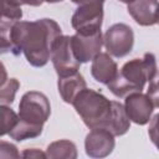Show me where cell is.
Here are the masks:
<instances>
[{
	"instance_id": "d6986e66",
	"label": "cell",
	"mask_w": 159,
	"mask_h": 159,
	"mask_svg": "<svg viewBox=\"0 0 159 159\" xmlns=\"http://www.w3.org/2000/svg\"><path fill=\"white\" fill-rule=\"evenodd\" d=\"M9 52L16 55V50L11 39V24L6 22L0 25V55Z\"/></svg>"
},
{
	"instance_id": "603a6c76",
	"label": "cell",
	"mask_w": 159,
	"mask_h": 159,
	"mask_svg": "<svg viewBox=\"0 0 159 159\" xmlns=\"http://www.w3.org/2000/svg\"><path fill=\"white\" fill-rule=\"evenodd\" d=\"M9 80V77H7V72H6V68H5V66H4V63L0 61V87L6 82Z\"/></svg>"
},
{
	"instance_id": "6da1fadb",
	"label": "cell",
	"mask_w": 159,
	"mask_h": 159,
	"mask_svg": "<svg viewBox=\"0 0 159 159\" xmlns=\"http://www.w3.org/2000/svg\"><path fill=\"white\" fill-rule=\"evenodd\" d=\"M62 35L60 25L52 19L35 21H15L11 24V39L16 55L24 52L27 62L34 67H43L50 60L53 41Z\"/></svg>"
},
{
	"instance_id": "ba28073f",
	"label": "cell",
	"mask_w": 159,
	"mask_h": 159,
	"mask_svg": "<svg viewBox=\"0 0 159 159\" xmlns=\"http://www.w3.org/2000/svg\"><path fill=\"white\" fill-rule=\"evenodd\" d=\"M123 107L130 122L138 125H144L150 122L152 114L158 107V101L152 98L148 93L133 92L125 96Z\"/></svg>"
},
{
	"instance_id": "5bb4252c",
	"label": "cell",
	"mask_w": 159,
	"mask_h": 159,
	"mask_svg": "<svg viewBox=\"0 0 159 159\" xmlns=\"http://www.w3.org/2000/svg\"><path fill=\"white\" fill-rule=\"evenodd\" d=\"M45 154L50 159H76L78 155L76 144L67 139L52 142L48 144Z\"/></svg>"
},
{
	"instance_id": "3957f363",
	"label": "cell",
	"mask_w": 159,
	"mask_h": 159,
	"mask_svg": "<svg viewBox=\"0 0 159 159\" xmlns=\"http://www.w3.org/2000/svg\"><path fill=\"white\" fill-rule=\"evenodd\" d=\"M157 77V61L152 52L144 53L143 58H133L125 62L112 82L107 84L108 89L116 97H125L133 92H142L147 82Z\"/></svg>"
},
{
	"instance_id": "277c9868",
	"label": "cell",
	"mask_w": 159,
	"mask_h": 159,
	"mask_svg": "<svg viewBox=\"0 0 159 159\" xmlns=\"http://www.w3.org/2000/svg\"><path fill=\"white\" fill-rule=\"evenodd\" d=\"M72 106L89 129L109 128L113 113V101H109L101 92L86 87L75 97Z\"/></svg>"
},
{
	"instance_id": "30bf717a",
	"label": "cell",
	"mask_w": 159,
	"mask_h": 159,
	"mask_svg": "<svg viewBox=\"0 0 159 159\" xmlns=\"http://www.w3.org/2000/svg\"><path fill=\"white\" fill-rule=\"evenodd\" d=\"M114 145V135L106 128H93L84 139V150L89 158H106Z\"/></svg>"
},
{
	"instance_id": "52a82bcc",
	"label": "cell",
	"mask_w": 159,
	"mask_h": 159,
	"mask_svg": "<svg viewBox=\"0 0 159 159\" xmlns=\"http://www.w3.org/2000/svg\"><path fill=\"white\" fill-rule=\"evenodd\" d=\"M103 22V4L92 2L78 5L72 15L71 25L77 34L91 35L101 31Z\"/></svg>"
},
{
	"instance_id": "8fae6325",
	"label": "cell",
	"mask_w": 159,
	"mask_h": 159,
	"mask_svg": "<svg viewBox=\"0 0 159 159\" xmlns=\"http://www.w3.org/2000/svg\"><path fill=\"white\" fill-rule=\"evenodd\" d=\"M127 10L140 26H153L158 24V0H132Z\"/></svg>"
},
{
	"instance_id": "9a60e30c",
	"label": "cell",
	"mask_w": 159,
	"mask_h": 159,
	"mask_svg": "<svg viewBox=\"0 0 159 159\" xmlns=\"http://www.w3.org/2000/svg\"><path fill=\"white\" fill-rule=\"evenodd\" d=\"M129 127H130V120L127 117L123 104L117 101H113V113L108 130L114 137H118L125 134L129 130Z\"/></svg>"
},
{
	"instance_id": "d4e9b609",
	"label": "cell",
	"mask_w": 159,
	"mask_h": 159,
	"mask_svg": "<svg viewBox=\"0 0 159 159\" xmlns=\"http://www.w3.org/2000/svg\"><path fill=\"white\" fill-rule=\"evenodd\" d=\"M45 2H48V4H56V2H61L63 0H43Z\"/></svg>"
},
{
	"instance_id": "8992f818",
	"label": "cell",
	"mask_w": 159,
	"mask_h": 159,
	"mask_svg": "<svg viewBox=\"0 0 159 159\" xmlns=\"http://www.w3.org/2000/svg\"><path fill=\"white\" fill-rule=\"evenodd\" d=\"M103 45L107 53L114 57H124L130 53L134 45V32L130 26L125 24L112 25L103 36Z\"/></svg>"
},
{
	"instance_id": "7c38bea8",
	"label": "cell",
	"mask_w": 159,
	"mask_h": 159,
	"mask_svg": "<svg viewBox=\"0 0 159 159\" xmlns=\"http://www.w3.org/2000/svg\"><path fill=\"white\" fill-rule=\"evenodd\" d=\"M117 73H118V66L109 53L99 52L92 60L91 75L97 82L107 86L109 82L114 80Z\"/></svg>"
},
{
	"instance_id": "9c48e42d",
	"label": "cell",
	"mask_w": 159,
	"mask_h": 159,
	"mask_svg": "<svg viewBox=\"0 0 159 159\" xmlns=\"http://www.w3.org/2000/svg\"><path fill=\"white\" fill-rule=\"evenodd\" d=\"M102 46L103 36L101 31L91 35H81L76 32L73 36H71V47L76 60L80 63L92 61L94 56L101 52Z\"/></svg>"
},
{
	"instance_id": "ac0fdd59",
	"label": "cell",
	"mask_w": 159,
	"mask_h": 159,
	"mask_svg": "<svg viewBox=\"0 0 159 159\" xmlns=\"http://www.w3.org/2000/svg\"><path fill=\"white\" fill-rule=\"evenodd\" d=\"M20 88V82L16 78H9L0 87V104H11L15 99L16 92Z\"/></svg>"
},
{
	"instance_id": "484cf974",
	"label": "cell",
	"mask_w": 159,
	"mask_h": 159,
	"mask_svg": "<svg viewBox=\"0 0 159 159\" xmlns=\"http://www.w3.org/2000/svg\"><path fill=\"white\" fill-rule=\"evenodd\" d=\"M119 1H120V2H124V4H129L132 0H119Z\"/></svg>"
},
{
	"instance_id": "2e32d148",
	"label": "cell",
	"mask_w": 159,
	"mask_h": 159,
	"mask_svg": "<svg viewBox=\"0 0 159 159\" xmlns=\"http://www.w3.org/2000/svg\"><path fill=\"white\" fill-rule=\"evenodd\" d=\"M22 17L21 6L10 4L6 0H0V22H15Z\"/></svg>"
},
{
	"instance_id": "ffe728a7",
	"label": "cell",
	"mask_w": 159,
	"mask_h": 159,
	"mask_svg": "<svg viewBox=\"0 0 159 159\" xmlns=\"http://www.w3.org/2000/svg\"><path fill=\"white\" fill-rule=\"evenodd\" d=\"M0 158H20L17 147L10 142L0 140Z\"/></svg>"
},
{
	"instance_id": "e0dca14e",
	"label": "cell",
	"mask_w": 159,
	"mask_h": 159,
	"mask_svg": "<svg viewBox=\"0 0 159 159\" xmlns=\"http://www.w3.org/2000/svg\"><path fill=\"white\" fill-rule=\"evenodd\" d=\"M17 120V114L6 104H0V137L9 134Z\"/></svg>"
},
{
	"instance_id": "44dd1931",
	"label": "cell",
	"mask_w": 159,
	"mask_h": 159,
	"mask_svg": "<svg viewBox=\"0 0 159 159\" xmlns=\"http://www.w3.org/2000/svg\"><path fill=\"white\" fill-rule=\"evenodd\" d=\"M20 157H24V158H46V154L43 152H41L40 149H36V148H31V149H25Z\"/></svg>"
},
{
	"instance_id": "7402d4cb",
	"label": "cell",
	"mask_w": 159,
	"mask_h": 159,
	"mask_svg": "<svg viewBox=\"0 0 159 159\" xmlns=\"http://www.w3.org/2000/svg\"><path fill=\"white\" fill-rule=\"evenodd\" d=\"M12 5L21 6V5H30V6H40L42 5L43 0H6Z\"/></svg>"
},
{
	"instance_id": "4fadbf2b",
	"label": "cell",
	"mask_w": 159,
	"mask_h": 159,
	"mask_svg": "<svg viewBox=\"0 0 159 159\" xmlns=\"http://www.w3.org/2000/svg\"><path fill=\"white\" fill-rule=\"evenodd\" d=\"M57 87H58V93L63 102L72 104L75 97L87 87L84 77L77 71L75 73L67 75V76H61L58 77L57 81Z\"/></svg>"
},
{
	"instance_id": "cb8c5ba5",
	"label": "cell",
	"mask_w": 159,
	"mask_h": 159,
	"mask_svg": "<svg viewBox=\"0 0 159 159\" xmlns=\"http://www.w3.org/2000/svg\"><path fill=\"white\" fill-rule=\"evenodd\" d=\"M73 4H77V5H84V4H92V2H101L103 4L106 0H71Z\"/></svg>"
},
{
	"instance_id": "5b68a950",
	"label": "cell",
	"mask_w": 159,
	"mask_h": 159,
	"mask_svg": "<svg viewBox=\"0 0 159 159\" xmlns=\"http://www.w3.org/2000/svg\"><path fill=\"white\" fill-rule=\"evenodd\" d=\"M50 60L52 61L58 77L75 73L81 66L73 55L71 47V36L67 35H60L53 41L50 51Z\"/></svg>"
},
{
	"instance_id": "7a4b0ae2",
	"label": "cell",
	"mask_w": 159,
	"mask_h": 159,
	"mask_svg": "<svg viewBox=\"0 0 159 159\" xmlns=\"http://www.w3.org/2000/svg\"><path fill=\"white\" fill-rule=\"evenodd\" d=\"M51 114V104L46 94L39 91H29L22 94L19 104V114L15 125L9 132L11 139L24 142L41 135L43 124Z\"/></svg>"
}]
</instances>
